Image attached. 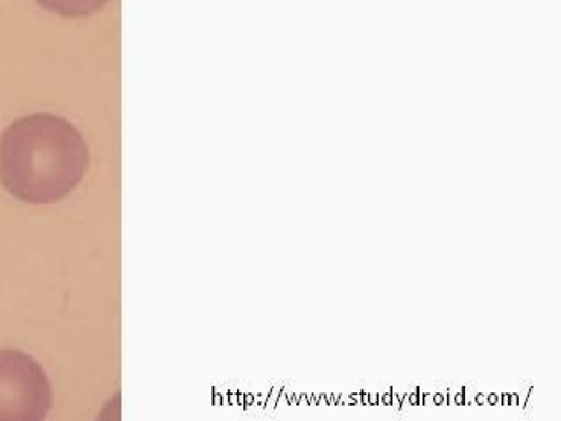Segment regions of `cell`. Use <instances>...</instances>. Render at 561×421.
Listing matches in <instances>:
<instances>
[{"label": "cell", "instance_id": "6da1fadb", "mask_svg": "<svg viewBox=\"0 0 561 421\" xmlns=\"http://www.w3.org/2000/svg\"><path fill=\"white\" fill-rule=\"evenodd\" d=\"M90 166L83 134L55 114H28L0 136V184L26 204H55L78 189Z\"/></svg>", "mask_w": 561, "mask_h": 421}, {"label": "cell", "instance_id": "7a4b0ae2", "mask_svg": "<svg viewBox=\"0 0 561 421\" xmlns=\"http://www.w3.org/2000/svg\"><path fill=\"white\" fill-rule=\"evenodd\" d=\"M53 388L43 365L13 348H0V421H43Z\"/></svg>", "mask_w": 561, "mask_h": 421}, {"label": "cell", "instance_id": "3957f363", "mask_svg": "<svg viewBox=\"0 0 561 421\" xmlns=\"http://www.w3.org/2000/svg\"><path fill=\"white\" fill-rule=\"evenodd\" d=\"M35 4L61 18H90L99 13L111 0H34Z\"/></svg>", "mask_w": 561, "mask_h": 421}, {"label": "cell", "instance_id": "277c9868", "mask_svg": "<svg viewBox=\"0 0 561 421\" xmlns=\"http://www.w3.org/2000/svg\"><path fill=\"white\" fill-rule=\"evenodd\" d=\"M283 391V385L280 386H272L271 391H268L267 402L263 406V411H274L276 409L277 399H279V394Z\"/></svg>", "mask_w": 561, "mask_h": 421}, {"label": "cell", "instance_id": "5b68a950", "mask_svg": "<svg viewBox=\"0 0 561 421\" xmlns=\"http://www.w3.org/2000/svg\"><path fill=\"white\" fill-rule=\"evenodd\" d=\"M379 403H382V406H386V408H391V406H393V408L397 409L393 388H386L382 394H379Z\"/></svg>", "mask_w": 561, "mask_h": 421}, {"label": "cell", "instance_id": "8992f818", "mask_svg": "<svg viewBox=\"0 0 561 421\" xmlns=\"http://www.w3.org/2000/svg\"><path fill=\"white\" fill-rule=\"evenodd\" d=\"M531 394V386L530 388H526L525 391H519L517 394V408H526V400H528V397H530Z\"/></svg>", "mask_w": 561, "mask_h": 421}, {"label": "cell", "instance_id": "52a82bcc", "mask_svg": "<svg viewBox=\"0 0 561 421\" xmlns=\"http://www.w3.org/2000/svg\"><path fill=\"white\" fill-rule=\"evenodd\" d=\"M368 406H370V408L379 406V394H377V391H370V394H368Z\"/></svg>", "mask_w": 561, "mask_h": 421}, {"label": "cell", "instance_id": "ba28073f", "mask_svg": "<svg viewBox=\"0 0 561 421\" xmlns=\"http://www.w3.org/2000/svg\"><path fill=\"white\" fill-rule=\"evenodd\" d=\"M486 406H500V394H486Z\"/></svg>", "mask_w": 561, "mask_h": 421}, {"label": "cell", "instance_id": "9c48e42d", "mask_svg": "<svg viewBox=\"0 0 561 421\" xmlns=\"http://www.w3.org/2000/svg\"><path fill=\"white\" fill-rule=\"evenodd\" d=\"M473 403H478V406H486V394H476V397H473Z\"/></svg>", "mask_w": 561, "mask_h": 421}, {"label": "cell", "instance_id": "30bf717a", "mask_svg": "<svg viewBox=\"0 0 561 421\" xmlns=\"http://www.w3.org/2000/svg\"><path fill=\"white\" fill-rule=\"evenodd\" d=\"M508 408H517V394H508Z\"/></svg>", "mask_w": 561, "mask_h": 421}, {"label": "cell", "instance_id": "8fae6325", "mask_svg": "<svg viewBox=\"0 0 561 421\" xmlns=\"http://www.w3.org/2000/svg\"><path fill=\"white\" fill-rule=\"evenodd\" d=\"M500 406L508 408V394H500Z\"/></svg>", "mask_w": 561, "mask_h": 421}]
</instances>
